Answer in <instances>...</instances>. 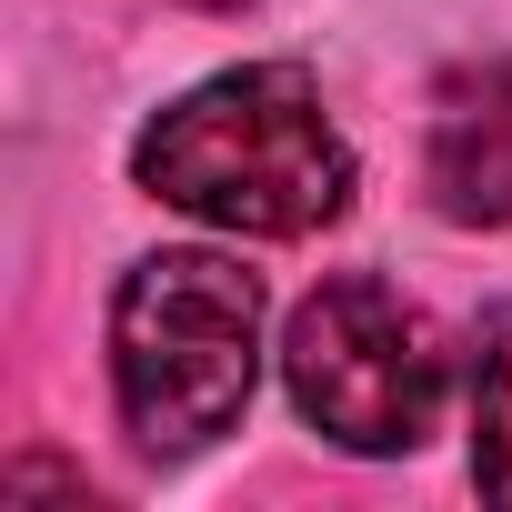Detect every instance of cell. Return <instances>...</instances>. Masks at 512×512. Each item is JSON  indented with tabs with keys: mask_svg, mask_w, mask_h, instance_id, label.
<instances>
[{
	"mask_svg": "<svg viewBox=\"0 0 512 512\" xmlns=\"http://www.w3.org/2000/svg\"><path fill=\"white\" fill-rule=\"evenodd\" d=\"M131 181L211 231H251V241H302L322 221H342L352 201V141L322 111V81L302 61H241L201 91H181L141 141H131Z\"/></svg>",
	"mask_w": 512,
	"mask_h": 512,
	"instance_id": "cell-1",
	"label": "cell"
},
{
	"mask_svg": "<svg viewBox=\"0 0 512 512\" xmlns=\"http://www.w3.org/2000/svg\"><path fill=\"white\" fill-rule=\"evenodd\" d=\"M262 372V282L221 251H151L111 292V392L131 442L201 452L241 422Z\"/></svg>",
	"mask_w": 512,
	"mask_h": 512,
	"instance_id": "cell-2",
	"label": "cell"
},
{
	"mask_svg": "<svg viewBox=\"0 0 512 512\" xmlns=\"http://www.w3.org/2000/svg\"><path fill=\"white\" fill-rule=\"evenodd\" d=\"M282 372H292L302 422L342 452H412L452 392V352H442L432 312L372 272H342L292 312Z\"/></svg>",
	"mask_w": 512,
	"mask_h": 512,
	"instance_id": "cell-3",
	"label": "cell"
},
{
	"mask_svg": "<svg viewBox=\"0 0 512 512\" xmlns=\"http://www.w3.org/2000/svg\"><path fill=\"white\" fill-rule=\"evenodd\" d=\"M422 191L442 221L492 231L512 221V51L462 61L432 91V131H422Z\"/></svg>",
	"mask_w": 512,
	"mask_h": 512,
	"instance_id": "cell-4",
	"label": "cell"
},
{
	"mask_svg": "<svg viewBox=\"0 0 512 512\" xmlns=\"http://www.w3.org/2000/svg\"><path fill=\"white\" fill-rule=\"evenodd\" d=\"M472 482L512 512V302L472 332Z\"/></svg>",
	"mask_w": 512,
	"mask_h": 512,
	"instance_id": "cell-5",
	"label": "cell"
},
{
	"mask_svg": "<svg viewBox=\"0 0 512 512\" xmlns=\"http://www.w3.org/2000/svg\"><path fill=\"white\" fill-rule=\"evenodd\" d=\"M191 11H262V0H191Z\"/></svg>",
	"mask_w": 512,
	"mask_h": 512,
	"instance_id": "cell-6",
	"label": "cell"
}]
</instances>
